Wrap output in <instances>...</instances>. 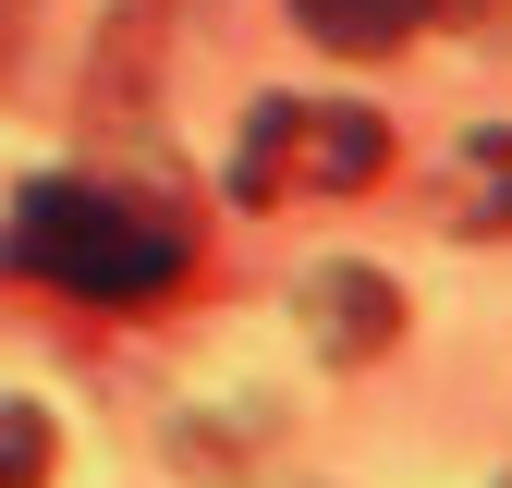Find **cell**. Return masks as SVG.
Returning <instances> with one entry per match:
<instances>
[{"label": "cell", "mask_w": 512, "mask_h": 488, "mask_svg": "<svg viewBox=\"0 0 512 488\" xmlns=\"http://www.w3.org/2000/svg\"><path fill=\"white\" fill-rule=\"evenodd\" d=\"M305 330H317V354H330V366L391 354V342H403V281H391V269H354V257L305 269Z\"/></svg>", "instance_id": "cell-2"}, {"label": "cell", "mask_w": 512, "mask_h": 488, "mask_svg": "<svg viewBox=\"0 0 512 488\" xmlns=\"http://www.w3.org/2000/svg\"><path fill=\"white\" fill-rule=\"evenodd\" d=\"M293 110H305V98H256V110H244V147H232V196H244V208H269L281 183H293Z\"/></svg>", "instance_id": "cell-5"}, {"label": "cell", "mask_w": 512, "mask_h": 488, "mask_svg": "<svg viewBox=\"0 0 512 488\" xmlns=\"http://www.w3.org/2000/svg\"><path fill=\"white\" fill-rule=\"evenodd\" d=\"M391 171V122L378 110H293V183H317V196H366V183Z\"/></svg>", "instance_id": "cell-3"}, {"label": "cell", "mask_w": 512, "mask_h": 488, "mask_svg": "<svg viewBox=\"0 0 512 488\" xmlns=\"http://www.w3.org/2000/svg\"><path fill=\"white\" fill-rule=\"evenodd\" d=\"M196 220L183 196H122V183H25L13 208V281L74 293V305H171L196 281Z\"/></svg>", "instance_id": "cell-1"}, {"label": "cell", "mask_w": 512, "mask_h": 488, "mask_svg": "<svg viewBox=\"0 0 512 488\" xmlns=\"http://www.w3.org/2000/svg\"><path fill=\"white\" fill-rule=\"evenodd\" d=\"M439 13H476V0H293V25H305L317 49H342V61L403 49V37H415V25H439Z\"/></svg>", "instance_id": "cell-4"}, {"label": "cell", "mask_w": 512, "mask_h": 488, "mask_svg": "<svg viewBox=\"0 0 512 488\" xmlns=\"http://www.w3.org/2000/svg\"><path fill=\"white\" fill-rule=\"evenodd\" d=\"M37 476H49V415L0 403V488H37Z\"/></svg>", "instance_id": "cell-6"}]
</instances>
